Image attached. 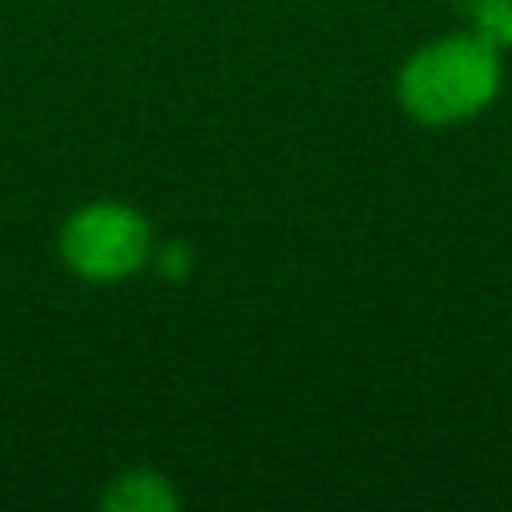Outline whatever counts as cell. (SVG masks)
Listing matches in <instances>:
<instances>
[{
    "label": "cell",
    "instance_id": "4",
    "mask_svg": "<svg viewBox=\"0 0 512 512\" xmlns=\"http://www.w3.org/2000/svg\"><path fill=\"white\" fill-rule=\"evenodd\" d=\"M468 24H472L468 32L492 44L496 52L512 48V0H484L480 8L468 12Z\"/></svg>",
    "mask_w": 512,
    "mask_h": 512
},
{
    "label": "cell",
    "instance_id": "3",
    "mask_svg": "<svg viewBox=\"0 0 512 512\" xmlns=\"http://www.w3.org/2000/svg\"><path fill=\"white\" fill-rule=\"evenodd\" d=\"M180 500L172 492V484L160 472H124L112 480V488L104 492V508L108 512H172Z\"/></svg>",
    "mask_w": 512,
    "mask_h": 512
},
{
    "label": "cell",
    "instance_id": "1",
    "mask_svg": "<svg viewBox=\"0 0 512 512\" xmlns=\"http://www.w3.org/2000/svg\"><path fill=\"white\" fill-rule=\"evenodd\" d=\"M504 84L500 52L472 32L424 44L400 68L396 96L420 124H456L484 112Z\"/></svg>",
    "mask_w": 512,
    "mask_h": 512
},
{
    "label": "cell",
    "instance_id": "6",
    "mask_svg": "<svg viewBox=\"0 0 512 512\" xmlns=\"http://www.w3.org/2000/svg\"><path fill=\"white\" fill-rule=\"evenodd\" d=\"M480 4H484V0H456V8H460V12H464V16H468V12H472V8H480Z\"/></svg>",
    "mask_w": 512,
    "mask_h": 512
},
{
    "label": "cell",
    "instance_id": "5",
    "mask_svg": "<svg viewBox=\"0 0 512 512\" xmlns=\"http://www.w3.org/2000/svg\"><path fill=\"white\" fill-rule=\"evenodd\" d=\"M184 264H188V260H184V252H180V248H168V252H164V268H168V272H180Z\"/></svg>",
    "mask_w": 512,
    "mask_h": 512
},
{
    "label": "cell",
    "instance_id": "2",
    "mask_svg": "<svg viewBox=\"0 0 512 512\" xmlns=\"http://www.w3.org/2000/svg\"><path fill=\"white\" fill-rule=\"evenodd\" d=\"M60 252L84 280H120L152 256V228L124 204H88L64 224Z\"/></svg>",
    "mask_w": 512,
    "mask_h": 512
}]
</instances>
